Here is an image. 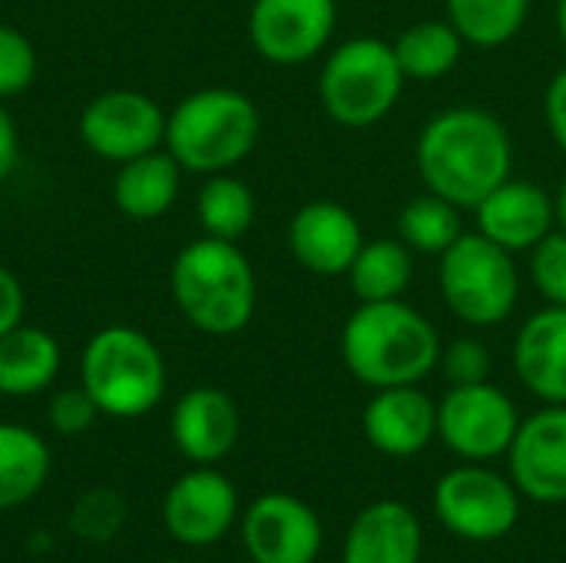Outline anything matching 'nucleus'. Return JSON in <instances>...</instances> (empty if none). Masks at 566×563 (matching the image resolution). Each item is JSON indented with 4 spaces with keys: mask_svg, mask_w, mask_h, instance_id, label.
<instances>
[{
    "mask_svg": "<svg viewBox=\"0 0 566 563\" xmlns=\"http://www.w3.org/2000/svg\"><path fill=\"white\" fill-rule=\"evenodd\" d=\"M415 163L428 192H438L461 209H474L511 179L514 143L494 113L481 106H448L424 123Z\"/></svg>",
    "mask_w": 566,
    "mask_h": 563,
    "instance_id": "nucleus-1",
    "label": "nucleus"
},
{
    "mask_svg": "<svg viewBox=\"0 0 566 563\" xmlns=\"http://www.w3.org/2000/svg\"><path fill=\"white\" fill-rule=\"evenodd\" d=\"M441 335L428 315L401 299L361 302L342 329V362L368 388L424 382L441 365Z\"/></svg>",
    "mask_w": 566,
    "mask_h": 563,
    "instance_id": "nucleus-2",
    "label": "nucleus"
},
{
    "mask_svg": "<svg viewBox=\"0 0 566 563\" xmlns=\"http://www.w3.org/2000/svg\"><path fill=\"white\" fill-rule=\"evenodd\" d=\"M169 295L196 332L229 338L249 329L259 305V282L235 242L202 236L172 259Z\"/></svg>",
    "mask_w": 566,
    "mask_h": 563,
    "instance_id": "nucleus-3",
    "label": "nucleus"
},
{
    "mask_svg": "<svg viewBox=\"0 0 566 563\" xmlns=\"http://www.w3.org/2000/svg\"><path fill=\"white\" fill-rule=\"evenodd\" d=\"M262 136L252 96L232 86H202L166 113V149L186 173H232Z\"/></svg>",
    "mask_w": 566,
    "mask_h": 563,
    "instance_id": "nucleus-4",
    "label": "nucleus"
},
{
    "mask_svg": "<svg viewBox=\"0 0 566 563\" xmlns=\"http://www.w3.org/2000/svg\"><path fill=\"white\" fill-rule=\"evenodd\" d=\"M80 385L99 415L143 418L166 395V358L159 345L133 325H103L80 355Z\"/></svg>",
    "mask_w": 566,
    "mask_h": 563,
    "instance_id": "nucleus-5",
    "label": "nucleus"
},
{
    "mask_svg": "<svg viewBox=\"0 0 566 563\" xmlns=\"http://www.w3.org/2000/svg\"><path fill=\"white\" fill-rule=\"evenodd\" d=\"M405 80L391 43L378 37H352L325 56L318 100L338 126L368 129L398 106Z\"/></svg>",
    "mask_w": 566,
    "mask_h": 563,
    "instance_id": "nucleus-6",
    "label": "nucleus"
},
{
    "mask_svg": "<svg viewBox=\"0 0 566 563\" xmlns=\"http://www.w3.org/2000/svg\"><path fill=\"white\" fill-rule=\"evenodd\" d=\"M438 259L441 299L454 319L471 329H494L511 319L521 299L514 252L481 232H461V239Z\"/></svg>",
    "mask_w": 566,
    "mask_h": 563,
    "instance_id": "nucleus-7",
    "label": "nucleus"
},
{
    "mask_svg": "<svg viewBox=\"0 0 566 563\" xmlns=\"http://www.w3.org/2000/svg\"><path fill=\"white\" fill-rule=\"evenodd\" d=\"M521 428V415L507 392L491 382L478 385H451V392L438 405V435L441 441L464 461H491L507 455L514 435Z\"/></svg>",
    "mask_w": 566,
    "mask_h": 563,
    "instance_id": "nucleus-8",
    "label": "nucleus"
},
{
    "mask_svg": "<svg viewBox=\"0 0 566 563\" xmlns=\"http://www.w3.org/2000/svg\"><path fill=\"white\" fill-rule=\"evenodd\" d=\"M83 146L106 163H129L166 143V110L139 90H106L76 119Z\"/></svg>",
    "mask_w": 566,
    "mask_h": 563,
    "instance_id": "nucleus-9",
    "label": "nucleus"
},
{
    "mask_svg": "<svg viewBox=\"0 0 566 563\" xmlns=\"http://www.w3.org/2000/svg\"><path fill=\"white\" fill-rule=\"evenodd\" d=\"M434 511L441 524L464 541H501L521 518V498L507 478L468 465L438 481Z\"/></svg>",
    "mask_w": 566,
    "mask_h": 563,
    "instance_id": "nucleus-10",
    "label": "nucleus"
},
{
    "mask_svg": "<svg viewBox=\"0 0 566 563\" xmlns=\"http://www.w3.org/2000/svg\"><path fill=\"white\" fill-rule=\"evenodd\" d=\"M338 23L335 0H252L249 40L272 66H302L315 60Z\"/></svg>",
    "mask_w": 566,
    "mask_h": 563,
    "instance_id": "nucleus-11",
    "label": "nucleus"
},
{
    "mask_svg": "<svg viewBox=\"0 0 566 563\" xmlns=\"http://www.w3.org/2000/svg\"><path fill=\"white\" fill-rule=\"evenodd\" d=\"M239 518V494L232 481L209 465L176 478L163 501L166 531L186 548H209L229 534Z\"/></svg>",
    "mask_w": 566,
    "mask_h": 563,
    "instance_id": "nucleus-12",
    "label": "nucleus"
},
{
    "mask_svg": "<svg viewBox=\"0 0 566 563\" xmlns=\"http://www.w3.org/2000/svg\"><path fill=\"white\" fill-rule=\"evenodd\" d=\"M242 541L255 563H315L322 521L292 494H262L242 518Z\"/></svg>",
    "mask_w": 566,
    "mask_h": 563,
    "instance_id": "nucleus-13",
    "label": "nucleus"
},
{
    "mask_svg": "<svg viewBox=\"0 0 566 563\" xmlns=\"http://www.w3.org/2000/svg\"><path fill=\"white\" fill-rule=\"evenodd\" d=\"M514 488L541 504L566 501V405H547L521 421L511 448Z\"/></svg>",
    "mask_w": 566,
    "mask_h": 563,
    "instance_id": "nucleus-14",
    "label": "nucleus"
},
{
    "mask_svg": "<svg viewBox=\"0 0 566 563\" xmlns=\"http://www.w3.org/2000/svg\"><path fill=\"white\" fill-rule=\"evenodd\" d=\"M365 246L361 222L355 212L332 199L305 202L289 222V252L292 259L322 279L348 275L358 249Z\"/></svg>",
    "mask_w": 566,
    "mask_h": 563,
    "instance_id": "nucleus-15",
    "label": "nucleus"
},
{
    "mask_svg": "<svg viewBox=\"0 0 566 563\" xmlns=\"http://www.w3.org/2000/svg\"><path fill=\"white\" fill-rule=\"evenodd\" d=\"M478 232L497 242L507 252H531L554 222V196L531 179H504L491 196H484L474 209Z\"/></svg>",
    "mask_w": 566,
    "mask_h": 563,
    "instance_id": "nucleus-16",
    "label": "nucleus"
},
{
    "mask_svg": "<svg viewBox=\"0 0 566 563\" xmlns=\"http://www.w3.org/2000/svg\"><path fill=\"white\" fill-rule=\"evenodd\" d=\"M365 438L388 458H415L438 435V405L418 385L378 388L361 415Z\"/></svg>",
    "mask_w": 566,
    "mask_h": 563,
    "instance_id": "nucleus-17",
    "label": "nucleus"
},
{
    "mask_svg": "<svg viewBox=\"0 0 566 563\" xmlns=\"http://www.w3.org/2000/svg\"><path fill=\"white\" fill-rule=\"evenodd\" d=\"M169 435L176 451L192 465H216L239 441V408L222 388H192L176 402Z\"/></svg>",
    "mask_w": 566,
    "mask_h": 563,
    "instance_id": "nucleus-18",
    "label": "nucleus"
},
{
    "mask_svg": "<svg viewBox=\"0 0 566 563\" xmlns=\"http://www.w3.org/2000/svg\"><path fill=\"white\" fill-rule=\"evenodd\" d=\"M521 385L547 405H566V305L534 312L514 338Z\"/></svg>",
    "mask_w": 566,
    "mask_h": 563,
    "instance_id": "nucleus-19",
    "label": "nucleus"
},
{
    "mask_svg": "<svg viewBox=\"0 0 566 563\" xmlns=\"http://www.w3.org/2000/svg\"><path fill=\"white\" fill-rule=\"evenodd\" d=\"M421 524L411 508L378 501L365 508L345 534L342 563H418Z\"/></svg>",
    "mask_w": 566,
    "mask_h": 563,
    "instance_id": "nucleus-20",
    "label": "nucleus"
},
{
    "mask_svg": "<svg viewBox=\"0 0 566 563\" xmlns=\"http://www.w3.org/2000/svg\"><path fill=\"white\" fill-rule=\"evenodd\" d=\"M182 166L176 156L159 146L153 153H143L129 163H119L113 179V206L119 216L133 222H153L166 216L182 189Z\"/></svg>",
    "mask_w": 566,
    "mask_h": 563,
    "instance_id": "nucleus-21",
    "label": "nucleus"
},
{
    "mask_svg": "<svg viewBox=\"0 0 566 563\" xmlns=\"http://www.w3.org/2000/svg\"><path fill=\"white\" fill-rule=\"evenodd\" d=\"M63 365L60 342L40 325H17L0 335V395L30 398L46 392Z\"/></svg>",
    "mask_w": 566,
    "mask_h": 563,
    "instance_id": "nucleus-22",
    "label": "nucleus"
},
{
    "mask_svg": "<svg viewBox=\"0 0 566 563\" xmlns=\"http://www.w3.org/2000/svg\"><path fill=\"white\" fill-rule=\"evenodd\" d=\"M50 478L46 441L23 425L0 421V511L33 501Z\"/></svg>",
    "mask_w": 566,
    "mask_h": 563,
    "instance_id": "nucleus-23",
    "label": "nucleus"
},
{
    "mask_svg": "<svg viewBox=\"0 0 566 563\" xmlns=\"http://www.w3.org/2000/svg\"><path fill=\"white\" fill-rule=\"evenodd\" d=\"M345 279L358 302L401 299L415 279V252L401 239H365Z\"/></svg>",
    "mask_w": 566,
    "mask_h": 563,
    "instance_id": "nucleus-24",
    "label": "nucleus"
},
{
    "mask_svg": "<svg viewBox=\"0 0 566 563\" xmlns=\"http://www.w3.org/2000/svg\"><path fill=\"white\" fill-rule=\"evenodd\" d=\"M391 46L408 80H441L464 53V40L448 20H418L405 27Z\"/></svg>",
    "mask_w": 566,
    "mask_h": 563,
    "instance_id": "nucleus-25",
    "label": "nucleus"
},
{
    "mask_svg": "<svg viewBox=\"0 0 566 563\" xmlns=\"http://www.w3.org/2000/svg\"><path fill=\"white\" fill-rule=\"evenodd\" d=\"M196 219L202 226V236L239 242L255 222V196L249 183L232 173L206 176L196 196Z\"/></svg>",
    "mask_w": 566,
    "mask_h": 563,
    "instance_id": "nucleus-26",
    "label": "nucleus"
},
{
    "mask_svg": "<svg viewBox=\"0 0 566 563\" xmlns=\"http://www.w3.org/2000/svg\"><path fill=\"white\" fill-rule=\"evenodd\" d=\"M448 23L464 43L481 50H497L511 43L531 13V0H444Z\"/></svg>",
    "mask_w": 566,
    "mask_h": 563,
    "instance_id": "nucleus-27",
    "label": "nucleus"
},
{
    "mask_svg": "<svg viewBox=\"0 0 566 563\" xmlns=\"http://www.w3.org/2000/svg\"><path fill=\"white\" fill-rule=\"evenodd\" d=\"M461 206L448 202L444 196L438 192H421L415 196L401 212H398V239L411 249V252H421V256H441L448 252L461 232H464V222H461Z\"/></svg>",
    "mask_w": 566,
    "mask_h": 563,
    "instance_id": "nucleus-28",
    "label": "nucleus"
},
{
    "mask_svg": "<svg viewBox=\"0 0 566 563\" xmlns=\"http://www.w3.org/2000/svg\"><path fill=\"white\" fill-rule=\"evenodd\" d=\"M36 76V50L30 37L10 23H0V103L30 90Z\"/></svg>",
    "mask_w": 566,
    "mask_h": 563,
    "instance_id": "nucleus-29",
    "label": "nucleus"
},
{
    "mask_svg": "<svg viewBox=\"0 0 566 563\" xmlns=\"http://www.w3.org/2000/svg\"><path fill=\"white\" fill-rule=\"evenodd\" d=\"M531 282L547 305H566V232L551 229L531 249Z\"/></svg>",
    "mask_w": 566,
    "mask_h": 563,
    "instance_id": "nucleus-30",
    "label": "nucleus"
},
{
    "mask_svg": "<svg viewBox=\"0 0 566 563\" xmlns=\"http://www.w3.org/2000/svg\"><path fill=\"white\" fill-rule=\"evenodd\" d=\"M441 368L451 385H478L491 375V352L481 338H454L441 348Z\"/></svg>",
    "mask_w": 566,
    "mask_h": 563,
    "instance_id": "nucleus-31",
    "label": "nucleus"
},
{
    "mask_svg": "<svg viewBox=\"0 0 566 563\" xmlns=\"http://www.w3.org/2000/svg\"><path fill=\"white\" fill-rule=\"evenodd\" d=\"M96 415H99V408L83 385L56 392L50 398V408H46V418H50L56 435H83L96 421Z\"/></svg>",
    "mask_w": 566,
    "mask_h": 563,
    "instance_id": "nucleus-32",
    "label": "nucleus"
},
{
    "mask_svg": "<svg viewBox=\"0 0 566 563\" xmlns=\"http://www.w3.org/2000/svg\"><path fill=\"white\" fill-rule=\"evenodd\" d=\"M27 322V292L13 269L0 262V335Z\"/></svg>",
    "mask_w": 566,
    "mask_h": 563,
    "instance_id": "nucleus-33",
    "label": "nucleus"
},
{
    "mask_svg": "<svg viewBox=\"0 0 566 563\" xmlns=\"http://www.w3.org/2000/svg\"><path fill=\"white\" fill-rule=\"evenodd\" d=\"M544 119H547V129L554 136V143L560 146V153L566 156V66L557 70L547 83V93H544Z\"/></svg>",
    "mask_w": 566,
    "mask_h": 563,
    "instance_id": "nucleus-34",
    "label": "nucleus"
},
{
    "mask_svg": "<svg viewBox=\"0 0 566 563\" xmlns=\"http://www.w3.org/2000/svg\"><path fill=\"white\" fill-rule=\"evenodd\" d=\"M20 163V133H17V119L3 110L0 103V186L10 179V173Z\"/></svg>",
    "mask_w": 566,
    "mask_h": 563,
    "instance_id": "nucleus-35",
    "label": "nucleus"
},
{
    "mask_svg": "<svg viewBox=\"0 0 566 563\" xmlns=\"http://www.w3.org/2000/svg\"><path fill=\"white\" fill-rule=\"evenodd\" d=\"M554 222H557V229L566 232V176L560 179L557 192H554Z\"/></svg>",
    "mask_w": 566,
    "mask_h": 563,
    "instance_id": "nucleus-36",
    "label": "nucleus"
},
{
    "mask_svg": "<svg viewBox=\"0 0 566 563\" xmlns=\"http://www.w3.org/2000/svg\"><path fill=\"white\" fill-rule=\"evenodd\" d=\"M554 23H557V37L566 46V0H557V10H554Z\"/></svg>",
    "mask_w": 566,
    "mask_h": 563,
    "instance_id": "nucleus-37",
    "label": "nucleus"
},
{
    "mask_svg": "<svg viewBox=\"0 0 566 563\" xmlns=\"http://www.w3.org/2000/svg\"><path fill=\"white\" fill-rule=\"evenodd\" d=\"M166 563H186V561H166Z\"/></svg>",
    "mask_w": 566,
    "mask_h": 563,
    "instance_id": "nucleus-38",
    "label": "nucleus"
}]
</instances>
